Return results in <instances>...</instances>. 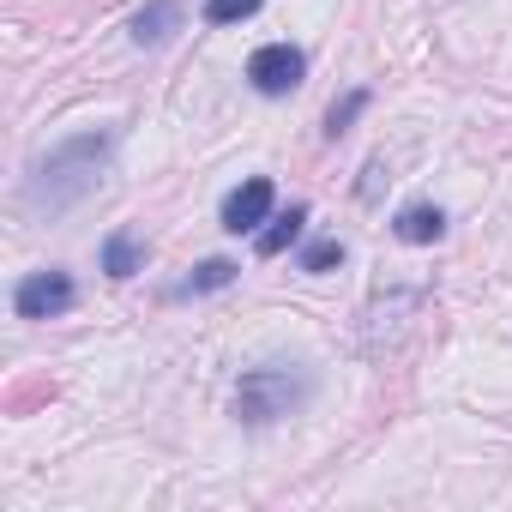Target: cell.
<instances>
[{
	"label": "cell",
	"mask_w": 512,
	"mask_h": 512,
	"mask_svg": "<svg viewBox=\"0 0 512 512\" xmlns=\"http://www.w3.org/2000/svg\"><path fill=\"white\" fill-rule=\"evenodd\" d=\"M103 169H109V133H73V139H61V145L37 163L25 199H31L37 211H67L73 199H85V193L103 181Z\"/></svg>",
	"instance_id": "obj_1"
},
{
	"label": "cell",
	"mask_w": 512,
	"mask_h": 512,
	"mask_svg": "<svg viewBox=\"0 0 512 512\" xmlns=\"http://www.w3.org/2000/svg\"><path fill=\"white\" fill-rule=\"evenodd\" d=\"M302 398H308V380H302V374H284V368H247L241 386H235V416H241L247 428H266V422L290 416Z\"/></svg>",
	"instance_id": "obj_2"
},
{
	"label": "cell",
	"mask_w": 512,
	"mask_h": 512,
	"mask_svg": "<svg viewBox=\"0 0 512 512\" xmlns=\"http://www.w3.org/2000/svg\"><path fill=\"white\" fill-rule=\"evenodd\" d=\"M73 302H79V290H73L67 272H31V278L13 290L19 320H55V314H67Z\"/></svg>",
	"instance_id": "obj_3"
},
{
	"label": "cell",
	"mask_w": 512,
	"mask_h": 512,
	"mask_svg": "<svg viewBox=\"0 0 512 512\" xmlns=\"http://www.w3.org/2000/svg\"><path fill=\"white\" fill-rule=\"evenodd\" d=\"M302 73H308V61H302V49H290V43H266V49H253V61H247L253 91H266V97L296 91Z\"/></svg>",
	"instance_id": "obj_4"
},
{
	"label": "cell",
	"mask_w": 512,
	"mask_h": 512,
	"mask_svg": "<svg viewBox=\"0 0 512 512\" xmlns=\"http://www.w3.org/2000/svg\"><path fill=\"white\" fill-rule=\"evenodd\" d=\"M266 217H272V181H266V175L241 181V187L223 199V229H229V235H247V229H260Z\"/></svg>",
	"instance_id": "obj_5"
},
{
	"label": "cell",
	"mask_w": 512,
	"mask_h": 512,
	"mask_svg": "<svg viewBox=\"0 0 512 512\" xmlns=\"http://www.w3.org/2000/svg\"><path fill=\"white\" fill-rule=\"evenodd\" d=\"M392 229H398V241L428 247V241H440V235H446V217H440V205H404Z\"/></svg>",
	"instance_id": "obj_6"
},
{
	"label": "cell",
	"mask_w": 512,
	"mask_h": 512,
	"mask_svg": "<svg viewBox=\"0 0 512 512\" xmlns=\"http://www.w3.org/2000/svg\"><path fill=\"white\" fill-rule=\"evenodd\" d=\"M145 266V241L133 235V229H115L109 241H103V272L109 278H133Z\"/></svg>",
	"instance_id": "obj_7"
},
{
	"label": "cell",
	"mask_w": 512,
	"mask_h": 512,
	"mask_svg": "<svg viewBox=\"0 0 512 512\" xmlns=\"http://www.w3.org/2000/svg\"><path fill=\"white\" fill-rule=\"evenodd\" d=\"M175 25H181V0H151V7L133 19V43H139V49H145V43H163Z\"/></svg>",
	"instance_id": "obj_8"
},
{
	"label": "cell",
	"mask_w": 512,
	"mask_h": 512,
	"mask_svg": "<svg viewBox=\"0 0 512 512\" xmlns=\"http://www.w3.org/2000/svg\"><path fill=\"white\" fill-rule=\"evenodd\" d=\"M302 223H308V205H290L284 217H272V229H260V241H253V247H260V260H278V253L302 235Z\"/></svg>",
	"instance_id": "obj_9"
},
{
	"label": "cell",
	"mask_w": 512,
	"mask_h": 512,
	"mask_svg": "<svg viewBox=\"0 0 512 512\" xmlns=\"http://www.w3.org/2000/svg\"><path fill=\"white\" fill-rule=\"evenodd\" d=\"M229 278H235V266H229V260H205V266H199V272L181 284V296H205V290H223Z\"/></svg>",
	"instance_id": "obj_10"
},
{
	"label": "cell",
	"mask_w": 512,
	"mask_h": 512,
	"mask_svg": "<svg viewBox=\"0 0 512 512\" xmlns=\"http://www.w3.org/2000/svg\"><path fill=\"white\" fill-rule=\"evenodd\" d=\"M260 13V0H205V25H241Z\"/></svg>",
	"instance_id": "obj_11"
},
{
	"label": "cell",
	"mask_w": 512,
	"mask_h": 512,
	"mask_svg": "<svg viewBox=\"0 0 512 512\" xmlns=\"http://www.w3.org/2000/svg\"><path fill=\"white\" fill-rule=\"evenodd\" d=\"M332 266H344V241L338 235H326V241H314L302 253V272H332Z\"/></svg>",
	"instance_id": "obj_12"
},
{
	"label": "cell",
	"mask_w": 512,
	"mask_h": 512,
	"mask_svg": "<svg viewBox=\"0 0 512 512\" xmlns=\"http://www.w3.org/2000/svg\"><path fill=\"white\" fill-rule=\"evenodd\" d=\"M368 109V91H350L344 103H332V115H326V139H338V133H350V121Z\"/></svg>",
	"instance_id": "obj_13"
}]
</instances>
